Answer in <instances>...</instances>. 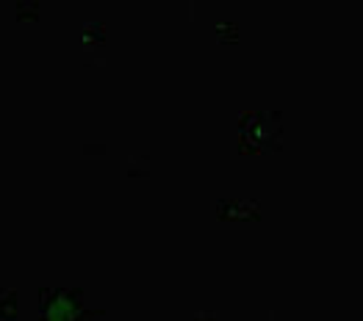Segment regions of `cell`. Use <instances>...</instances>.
I'll list each match as a JSON object with an SVG mask.
<instances>
[{
	"label": "cell",
	"instance_id": "obj_1",
	"mask_svg": "<svg viewBox=\"0 0 363 321\" xmlns=\"http://www.w3.org/2000/svg\"><path fill=\"white\" fill-rule=\"evenodd\" d=\"M45 321H72V302L67 296H59L50 302L48 313H45Z\"/></svg>",
	"mask_w": 363,
	"mask_h": 321
}]
</instances>
